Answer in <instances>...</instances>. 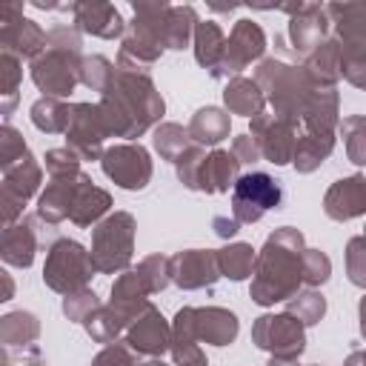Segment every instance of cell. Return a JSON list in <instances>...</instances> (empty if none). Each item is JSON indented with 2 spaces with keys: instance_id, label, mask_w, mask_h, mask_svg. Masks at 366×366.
Listing matches in <instances>:
<instances>
[{
  "instance_id": "6da1fadb",
  "label": "cell",
  "mask_w": 366,
  "mask_h": 366,
  "mask_svg": "<svg viewBox=\"0 0 366 366\" xmlns=\"http://www.w3.org/2000/svg\"><path fill=\"white\" fill-rule=\"evenodd\" d=\"M106 126L112 137H126V143H134L140 134H146L154 123L160 126V117L166 114V103L152 80V74L117 69L109 89L97 100Z\"/></svg>"
},
{
  "instance_id": "7a4b0ae2",
  "label": "cell",
  "mask_w": 366,
  "mask_h": 366,
  "mask_svg": "<svg viewBox=\"0 0 366 366\" xmlns=\"http://www.w3.org/2000/svg\"><path fill=\"white\" fill-rule=\"evenodd\" d=\"M303 254L306 240L295 226L274 229L257 252L249 297L257 306H274L295 297L303 286Z\"/></svg>"
},
{
  "instance_id": "3957f363",
  "label": "cell",
  "mask_w": 366,
  "mask_h": 366,
  "mask_svg": "<svg viewBox=\"0 0 366 366\" xmlns=\"http://www.w3.org/2000/svg\"><path fill=\"white\" fill-rule=\"evenodd\" d=\"M83 66V37L77 26H51L46 51L31 60V83L43 92V97H69L80 83Z\"/></svg>"
},
{
  "instance_id": "277c9868",
  "label": "cell",
  "mask_w": 366,
  "mask_h": 366,
  "mask_svg": "<svg viewBox=\"0 0 366 366\" xmlns=\"http://www.w3.org/2000/svg\"><path fill=\"white\" fill-rule=\"evenodd\" d=\"M172 3L166 0H134L132 3V23L126 26V34L120 40L117 51V69L149 74L152 66L163 54V31H166V14Z\"/></svg>"
},
{
  "instance_id": "5b68a950",
  "label": "cell",
  "mask_w": 366,
  "mask_h": 366,
  "mask_svg": "<svg viewBox=\"0 0 366 366\" xmlns=\"http://www.w3.org/2000/svg\"><path fill=\"white\" fill-rule=\"evenodd\" d=\"M254 80H257L266 103L272 106V114L295 120V123L303 120V112H306L312 94L317 92V86L309 80L306 69L295 66V63H286L283 57L260 60V66L254 71Z\"/></svg>"
},
{
  "instance_id": "8992f818",
  "label": "cell",
  "mask_w": 366,
  "mask_h": 366,
  "mask_svg": "<svg viewBox=\"0 0 366 366\" xmlns=\"http://www.w3.org/2000/svg\"><path fill=\"white\" fill-rule=\"evenodd\" d=\"M97 274L92 252L71 240V237H57L49 252H46V263H43V283L57 292V295H74L80 289H89L92 277Z\"/></svg>"
},
{
  "instance_id": "52a82bcc",
  "label": "cell",
  "mask_w": 366,
  "mask_h": 366,
  "mask_svg": "<svg viewBox=\"0 0 366 366\" xmlns=\"http://www.w3.org/2000/svg\"><path fill=\"white\" fill-rule=\"evenodd\" d=\"M137 223L129 212H112L92 229V260L97 274L129 272L134 257Z\"/></svg>"
},
{
  "instance_id": "ba28073f",
  "label": "cell",
  "mask_w": 366,
  "mask_h": 366,
  "mask_svg": "<svg viewBox=\"0 0 366 366\" xmlns=\"http://www.w3.org/2000/svg\"><path fill=\"white\" fill-rule=\"evenodd\" d=\"M252 343L272 357V366H292L306 352V326L289 315H260L252 323Z\"/></svg>"
},
{
  "instance_id": "9c48e42d",
  "label": "cell",
  "mask_w": 366,
  "mask_h": 366,
  "mask_svg": "<svg viewBox=\"0 0 366 366\" xmlns=\"http://www.w3.org/2000/svg\"><path fill=\"white\" fill-rule=\"evenodd\" d=\"M237 332V315L223 306H183L172 320V337H189L209 346H229Z\"/></svg>"
},
{
  "instance_id": "30bf717a",
  "label": "cell",
  "mask_w": 366,
  "mask_h": 366,
  "mask_svg": "<svg viewBox=\"0 0 366 366\" xmlns=\"http://www.w3.org/2000/svg\"><path fill=\"white\" fill-rule=\"evenodd\" d=\"M283 186L266 172L240 174L232 189V217L237 223H257L266 212L280 209Z\"/></svg>"
},
{
  "instance_id": "8fae6325",
  "label": "cell",
  "mask_w": 366,
  "mask_h": 366,
  "mask_svg": "<svg viewBox=\"0 0 366 366\" xmlns=\"http://www.w3.org/2000/svg\"><path fill=\"white\" fill-rule=\"evenodd\" d=\"M3 172V192H0V212H3V223L11 226L20 220L23 214V206L40 192V183H43V169L40 163L34 160L31 152H26L20 160L9 163L0 169Z\"/></svg>"
},
{
  "instance_id": "7c38bea8",
  "label": "cell",
  "mask_w": 366,
  "mask_h": 366,
  "mask_svg": "<svg viewBox=\"0 0 366 366\" xmlns=\"http://www.w3.org/2000/svg\"><path fill=\"white\" fill-rule=\"evenodd\" d=\"M100 166H103V174L126 192H143L152 183V172H154L152 154L140 143H117L106 149L100 157Z\"/></svg>"
},
{
  "instance_id": "4fadbf2b",
  "label": "cell",
  "mask_w": 366,
  "mask_h": 366,
  "mask_svg": "<svg viewBox=\"0 0 366 366\" xmlns=\"http://www.w3.org/2000/svg\"><path fill=\"white\" fill-rule=\"evenodd\" d=\"M49 31H43L31 17H23L20 3L0 6V51H9L20 60H37L46 51Z\"/></svg>"
},
{
  "instance_id": "5bb4252c",
  "label": "cell",
  "mask_w": 366,
  "mask_h": 366,
  "mask_svg": "<svg viewBox=\"0 0 366 366\" xmlns=\"http://www.w3.org/2000/svg\"><path fill=\"white\" fill-rule=\"evenodd\" d=\"M112 137L106 117L97 103H71V123L66 132V146L80 157V160H100L103 157V143Z\"/></svg>"
},
{
  "instance_id": "9a60e30c",
  "label": "cell",
  "mask_w": 366,
  "mask_h": 366,
  "mask_svg": "<svg viewBox=\"0 0 366 366\" xmlns=\"http://www.w3.org/2000/svg\"><path fill=\"white\" fill-rule=\"evenodd\" d=\"M297 126L295 120L277 117L272 112H260L257 117H252L249 123V134L257 140L263 160L274 163V166H286L295 160V149H297Z\"/></svg>"
},
{
  "instance_id": "2e32d148",
  "label": "cell",
  "mask_w": 366,
  "mask_h": 366,
  "mask_svg": "<svg viewBox=\"0 0 366 366\" xmlns=\"http://www.w3.org/2000/svg\"><path fill=\"white\" fill-rule=\"evenodd\" d=\"M280 11L289 14V40L292 51L309 57L326 37H329V14L323 3H292V6H277Z\"/></svg>"
},
{
  "instance_id": "e0dca14e",
  "label": "cell",
  "mask_w": 366,
  "mask_h": 366,
  "mask_svg": "<svg viewBox=\"0 0 366 366\" xmlns=\"http://www.w3.org/2000/svg\"><path fill=\"white\" fill-rule=\"evenodd\" d=\"M266 51V31L243 17L234 23L229 40H226V57H223V69H220V77H240L243 69H249L254 60H260Z\"/></svg>"
},
{
  "instance_id": "ac0fdd59",
  "label": "cell",
  "mask_w": 366,
  "mask_h": 366,
  "mask_svg": "<svg viewBox=\"0 0 366 366\" xmlns=\"http://www.w3.org/2000/svg\"><path fill=\"white\" fill-rule=\"evenodd\" d=\"M217 249H186L172 254V283L186 292L212 289L220 280Z\"/></svg>"
},
{
  "instance_id": "d6986e66",
  "label": "cell",
  "mask_w": 366,
  "mask_h": 366,
  "mask_svg": "<svg viewBox=\"0 0 366 366\" xmlns=\"http://www.w3.org/2000/svg\"><path fill=\"white\" fill-rule=\"evenodd\" d=\"M123 340L140 357H163L166 352H172V323L160 315L154 303H149V309L137 320H132Z\"/></svg>"
},
{
  "instance_id": "ffe728a7",
  "label": "cell",
  "mask_w": 366,
  "mask_h": 366,
  "mask_svg": "<svg viewBox=\"0 0 366 366\" xmlns=\"http://www.w3.org/2000/svg\"><path fill=\"white\" fill-rule=\"evenodd\" d=\"M71 17L83 34H92V37H100V40H114L126 34V20L120 17V11L106 3V0H80V3H71Z\"/></svg>"
},
{
  "instance_id": "44dd1931",
  "label": "cell",
  "mask_w": 366,
  "mask_h": 366,
  "mask_svg": "<svg viewBox=\"0 0 366 366\" xmlns=\"http://www.w3.org/2000/svg\"><path fill=\"white\" fill-rule=\"evenodd\" d=\"M326 217L346 223L366 214V174H349L335 180L323 194Z\"/></svg>"
},
{
  "instance_id": "7402d4cb",
  "label": "cell",
  "mask_w": 366,
  "mask_h": 366,
  "mask_svg": "<svg viewBox=\"0 0 366 366\" xmlns=\"http://www.w3.org/2000/svg\"><path fill=\"white\" fill-rule=\"evenodd\" d=\"M37 337H40V320L37 315L17 309L6 312L0 317V343H3V363H9L11 355H31L37 357Z\"/></svg>"
},
{
  "instance_id": "603a6c76",
  "label": "cell",
  "mask_w": 366,
  "mask_h": 366,
  "mask_svg": "<svg viewBox=\"0 0 366 366\" xmlns=\"http://www.w3.org/2000/svg\"><path fill=\"white\" fill-rule=\"evenodd\" d=\"M43 246L40 240V232H37V223H34V214L11 223L3 229V237H0V257L3 263L9 266H17V269H29L34 263V254L37 249Z\"/></svg>"
},
{
  "instance_id": "cb8c5ba5",
  "label": "cell",
  "mask_w": 366,
  "mask_h": 366,
  "mask_svg": "<svg viewBox=\"0 0 366 366\" xmlns=\"http://www.w3.org/2000/svg\"><path fill=\"white\" fill-rule=\"evenodd\" d=\"M112 209V194L100 186H94V180L83 172L80 180H77V189H74V200H71V209H69V220L80 229L86 226H97Z\"/></svg>"
},
{
  "instance_id": "d4e9b609",
  "label": "cell",
  "mask_w": 366,
  "mask_h": 366,
  "mask_svg": "<svg viewBox=\"0 0 366 366\" xmlns=\"http://www.w3.org/2000/svg\"><path fill=\"white\" fill-rule=\"evenodd\" d=\"M83 172L77 174H60V177H49L46 189L40 192L37 197V217L57 226L63 220H69V209H71V200H74V189H77V180H80Z\"/></svg>"
},
{
  "instance_id": "484cf974",
  "label": "cell",
  "mask_w": 366,
  "mask_h": 366,
  "mask_svg": "<svg viewBox=\"0 0 366 366\" xmlns=\"http://www.w3.org/2000/svg\"><path fill=\"white\" fill-rule=\"evenodd\" d=\"M240 177V163L232 152L226 149H214L206 154L203 166H200V177H197V192L206 194H223L229 189H234Z\"/></svg>"
},
{
  "instance_id": "4316f807",
  "label": "cell",
  "mask_w": 366,
  "mask_h": 366,
  "mask_svg": "<svg viewBox=\"0 0 366 366\" xmlns=\"http://www.w3.org/2000/svg\"><path fill=\"white\" fill-rule=\"evenodd\" d=\"M192 49H194V60L214 80H220V69H223V57H226V34H223V29L214 20H200L194 26Z\"/></svg>"
},
{
  "instance_id": "83f0119b",
  "label": "cell",
  "mask_w": 366,
  "mask_h": 366,
  "mask_svg": "<svg viewBox=\"0 0 366 366\" xmlns=\"http://www.w3.org/2000/svg\"><path fill=\"white\" fill-rule=\"evenodd\" d=\"M152 295L146 292V286L140 283V277H137V272L134 269H129V272H120V277L112 283V297H109V306L112 309H117L126 320H129V326H132V320H137L146 309H149V300Z\"/></svg>"
},
{
  "instance_id": "f1b7e54d",
  "label": "cell",
  "mask_w": 366,
  "mask_h": 366,
  "mask_svg": "<svg viewBox=\"0 0 366 366\" xmlns=\"http://www.w3.org/2000/svg\"><path fill=\"white\" fill-rule=\"evenodd\" d=\"M340 94L337 89H317L303 112V132H317V134H335L340 126Z\"/></svg>"
},
{
  "instance_id": "f546056e",
  "label": "cell",
  "mask_w": 366,
  "mask_h": 366,
  "mask_svg": "<svg viewBox=\"0 0 366 366\" xmlns=\"http://www.w3.org/2000/svg\"><path fill=\"white\" fill-rule=\"evenodd\" d=\"M303 69L317 89H335L340 80V43H337V37H326L303 60Z\"/></svg>"
},
{
  "instance_id": "4dcf8cb0",
  "label": "cell",
  "mask_w": 366,
  "mask_h": 366,
  "mask_svg": "<svg viewBox=\"0 0 366 366\" xmlns=\"http://www.w3.org/2000/svg\"><path fill=\"white\" fill-rule=\"evenodd\" d=\"M326 14H329L337 43H366V0L326 3Z\"/></svg>"
},
{
  "instance_id": "1f68e13d",
  "label": "cell",
  "mask_w": 366,
  "mask_h": 366,
  "mask_svg": "<svg viewBox=\"0 0 366 366\" xmlns=\"http://www.w3.org/2000/svg\"><path fill=\"white\" fill-rule=\"evenodd\" d=\"M186 129H189L192 140L206 149V146H217V143H223V140L229 137V132H232V117H229V112L220 109V106H203V109H197V112L192 114V120H189Z\"/></svg>"
},
{
  "instance_id": "d6a6232c",
  "label": "cell",
  "mask_w": 366,
  "mask_h": 366,
  "mask_svg": "<svg viewBox=\"0 0 366 366\" xmlns=\"http://www.w3.org/2000/svg\"><path fill=\"white\" fill-rule=\"evenodd\" d=\"M223 103H226V112L229 114H240V117H257L266 106V97L257 86V80L252 77H232L223 89Z\"/></svg>"
},
{
  "instance_id": "836d02e7",
  "label": "cell",
  "mask_w": 366,
  "mask_h": 366,
  "mask_svg": "<svg viewBox=\"0 0 366 366\" xmlns=\"http://www.w3.org/2000/svg\"><path fill=\"white\" fill-rule=\"evenodd\" d=\"M335 134H317V132H303L297 137V149H295V172L297 174H312L315 169H320L329 154L335 152Z\"/></svg>"
},
{
  "instance_id": "e575fe53",
  "label": "cell",
  "mask_w": 366,
  "mask_h": 366,
  "mask_svg": "<svg viewBox=\"0 0 366 366\" xmlns=\"http://www.w3.org/2000/svg\"><path fill=\"white\" fill-rule=\"evenodd\" d=\"M29 117H31L34 129H40L46 134H66L69 123H71V106L57 97H40L31 103Z\"/></svg>"
},
{
  "instance_id": "d590c367",
  "label": "cell",
  "mask_w": 366,
  "mask_h": 366,
  "mask_svg": "<svg viewBox=\"0 0 366 366\" xmlns=\"http://www.w3.org/2000/svg\"><path fill=\"white\" fill-rule=\"evenodd\" d=\"M197 11L194 6H172L166 14V31H163V46L172 51H183L192 37H194V26H197Z\"/></svg>"
},
{
  "instance_id": "8d00e7d4",
  "label": "cell",
  "mask_w": 366,
  "mask_h": 366,
  "mask_svg": "<svg viewBox=\"0 0 366 366\" xmlns=\"http://www.w3.org/2000/svg\"><path fill=\"white\" fill-rule=\"evenodd\" d=\"M254 260H257V252L252 249V243H229L223 249H217V263H220V274L240 283L246 277H252L254 272Z\"/></svg>"
},
{
  "instance_id": "74e56055",
  "label": "cell",
  "mask_w": 366,
  "mask_h": 366,
  "mask_svg": "<svg viewBox=\"0 0 366 366\" xmlns=\"http://www.w3.org/2000/svg\"><path fill=\"white\" fill-rule=\"evenodd\" d=\"M20 80H23V69H20V57L0 51V114L9 123V114L14 112L17 100H20Z\"/></svg>"
},
{
  "instance_id": "f35d334b",
  "label": "cell",
  "mask_w": 366,
  "mask_h": 366,
  "mask_svg": "<svg viewBox=\"0 0 366 366\" xmlns=\"http://www.w3.org/2000/svg\"><path fill=\"white\" fill-rule=\"evenodd\" d=\"M152 146H154V152L160 154V160L174 163L186 149H192V146H194V140H192L189 129H183L180 123H172V120H169V123L154 126Z\"/></svg>"
},
{
  "instance_id": "ab89813d",
  "label": "cell",
  "mask_w": 366,
  "mask_h": 366,
  "mask_svg": "<svg viewBox=\"0 0 366 366\" xmlns=\"http://www.w3.org/2000/svg\"><path fill=\"white\" fill-rule=\"evenodd\" d=\"M86 332H89V337L94 340V343H114L120 335H126V329H129V320L117 312V309H112L109 303H103L86 323Z\"/></svg>"
},
{
  "instance_id": "60d3db41",
  "label": "cell",
  "mask_w": 366,
  "mask_h": 366,
  "mask_svg": "<svg viewBox=\"0 0 366 366\" xmlns=\"http://www.w3.org/2000/svg\"><path fill=\"white\" fill-rule=\"evenodd\" d=\"M343 146H346V157L355 166H366V114H346L337 126Z\"/></svg>"
},
{
  "instance_id": "b9f144b4",
  "label": "cell",
  "mask_w": 366,
  "mask_h": 366,
  "mask_svg": "<svg viewBox=\"0 0 366 366\" xmlns=\"http://www.w3.org/2000/svg\"><path fill=\"white\" fill-rule=\"evenodd\" d=\"M134 272H137L140 283L146 286V292L149 295H157V292H163L172 283V257H166V254H149V257H143L137 263Z\"/></svg>"
},
{
  "instance_id": "7bdbcfd3",
  "label": "cell",
  "mask_w": 366,
  "mask_h": 366,
  "mask_svg": "<svg viewBox=\"0 0 366 366\" xmlns=\"http://www.w3.org/2000/svg\"><path fill=\"white\" fill-rule=\"evenodd\" d=\"M286 312L295 315L303 326H315V323H320L323 315H326V297H323L317 289L297 292L295 297L286 300Z\"/></svg>"
},
{
  "instance_id": "ee69618b",
  "label": "cell",
  "mask_w": 366,
  "mask_h": 366,
  "mask_svg": "<svg viewBox=\"0 0 366 366\" xmlns=\"http://www.w3.org/2000/svg\"><path fill=\"white\" fill-rule=\"evenodd\" d=\"M114 71H117V66H112L109 57H103V54H86L83 57V66H80V83L86 89L103 94L109 89Z\"/></svg>"
},
{
  "instance_id": "f6af8a7d",
  "label": "cell",
  "mask_w": 366,
  "mask_h": 366,
  "mask_svg": "<svg viewBox=\"0 0 366 366\" xmlns=\"http://www.w3.org/2000/svg\"><path fill=\"white\" fill-rule=\"evenodd\" d=\"M340 77L366 89V43H340Z\"/></svg>"
},
{
  "instance_id": "bcb514c9",
  "label": "cell",
  "mask_w": 366,
  "mask_h": 366,
  "mask_svg": "<svg viewBox=\"0 0 366 366\" xmlns=\"http://www.w3.org/2000/svg\"><path fill=\"white\" fill-rule=\"evenodd\" d=\"M346 277L352 286L366 289V234H355L346 243Z\"/></svg>"
},
{
  "instance_id": "7dc6e473",
  "label": "cell",
  "mask_w": 366,
  "mask_h": 366,
  "mask_svg": "<svg viewBox=\"0 0 366 366\" xmlns=\"http://www.w3.org/2000/svg\"><path fill=\"white\" fill-rule=\"evenodd\" d=\"M100 306H103V303H100V297H97L92 289H80V292L63 297V315H66L71 323H86Z\"/></svg>"
},
{
  "instance_id": "c3c4849f",
  "label": "cell",
  "mask_w": 366,
  "mask_h": 366,
  "mask_svg": "<svg viewBox=\"0 0 366 366\" xmlns=\"http://www.w3.org/2000/svg\"><path fill=\"white\" fill-rule=\"evenodd\" d=\"M203 160H206V149L203 146H192V149H186L177 160H174V172H177V180L186 186V189H192V192H197V177H200V166H203Z\"/></svg>"
},
{
  "instance_id": "681fc988",
  "label": "cell",
  "mask_w": 366,
  "mask_h": 366,
  "mask_svg": "<svg viewBox=\"0 0 366 366\" xmlns=\"http://www.w3.org/2000/svg\"><path fill=\"white\" fill-rule=\"evenodd\" d=\"M332 277V260L320 249H306L303 254V286L317 289Z\"/></svg>"
},
{
  "instance_id": "f907efd6",
  "label": "cell",
  "mask_w": 366,
  "mask_h": 366,
  "mask_svg": "<svg viewBox=\"0 0 366 366\" xmlns=\"http://www.w3.org/2000/svg\"><path fill=\"white\" fill-rule=\"evenodd\" d=\"M80 157L69 149V146H60V149H49L46 157H43V166L49 172V177H60V174H77L80 172Z\"/></svg>"
},
{
  "instance_id": "816d5d0a",
  "label": "cell",
  "mask_w": 366,
  "mask_h": 366,
  "mask_svg": "<svg viewBox=\"0 0 366 366\" xmlns=\"http://www.w3.org/2000/svg\"><path fill=\"white\" fill-rule=\"evenodd\" d=\"M26 152H29V146H26L23 134L11 123H3L0 126V169L14 163V160H20Z\"/></svg>"
},
{
  "instance_id": "f5cc1de1",
  "label": "cell",
  "mask_w": 366,
  "mask_h": 366,
  "mask_svg": "<svg viewBox=\"0 0 366 366\" xmlns=\"http://www.w3.org/2000/svg\"><path fill=\"white\" fill-rule=\"evenodd\" d=\"M92 366H140V360L134 357V352L129 349L126 340H114V343L103 346V349L94 355Z\"/></svg>"
},
{
  "instance_id": "db71d44e",
  "label": "cell",
  "mask_w": 366,
  "mask_h": 366,
  "mask_svg": "<svg viewBox=\"0 0 366 366\" xmlns=\"http://www.w3.org/2000/svg\"><path fill=\"white\" fill-rule=\"evenodd\" d=\"M172 360L174 366H209L206 352L189 337H172Z\"/></svg>"
},
{
  "instance_id": "11a10c76",
  "label": "cell",
  "mask_w": 366,
  "mask_h": 366,
  "mask_svg": "<svg viewBox=\"0 0 366 366\" xmlns=\"http://www.w3.org/2000/svg\"><path fill=\"white\" fill-rule=\"evenodd\" d=\"M232 154L237 157L240 166H243V163H257V160L263 157L257 140H254L249 132H243V134H237V137L232 140Z\"/></svg>"
},
{
  "instance_id": "9f6ffc18",
  "label": "cell",
  "mask_w": 366,
  "mask_h": 366,
  "mask_svg": "<svg viewBox=\"0 0 366 366\" xmlns=\"http://www.w3.org/2000/svg\"><path fill=\"white\" fill-rule=\"evenodd\" d=\"M212 229H214V234H217V237L229 240V237H234V234H237L240 223H237L234 217H226V214H214V217H212Z\"/></svg>"
},
{
  "instance_id": "6f0895ef",
  "label": "cell",
  "mask_w": 366,
  "mask_h": 366,
  "mask_svg": "<svg viewBox=\"0 0 366 366\" xmlns=\"http://www.w3.org/2000/svg\"><path fill=\"white\" fill-rule=\"evenodd\" d=\"M343 366H366V349H355V352L343 360Z\"/></svg>"
},
{
  "instance_id": "680465c9",
  "label": "cell",
  "mask_w": 366,
  "mask_h": 366,
  "mask_svg": "<svg viewBox=\"0 0 366 366\" xmlns=\"http://www.w3.org/2000/svg\"><path fill=\"white\" fill-rule=\"evenodd\" d=\"M357 320H360V335H363V340H366V295H363L360 303H357Z\"/></svg>"
},
{
  "instance_id": "91938a15",
  "label": "cell",
  "mask_w": 366,
  "mask_h": 366,
  "mask_svg": "<svg viewBox=\"0 0 366 366\" xmlns=\"http://www.w3.org/2000/svg\"><path fill=\"white\" fill-rule=\"evenodd\" d=\"M3 280H6V295H3V300H9V297H11V280H9L6 272H3Z\"/></svg>"
},
{
  "instance_id": "94428289",
  "label": "cell",
  "mask_w": 366,
  "mask_h": 366,
  "mask_svg": "<svg viewBox=\"0 0 366 366\" xmlns=\"http://www.w3.org/2000/svg\"><path fill=\"white\" fill-rule=\"evenodd\" d=\"M23 366H46V360H40V357H31V360H23Z\"/></svg>"
},
{
  "instance_id": "6125c7cd",
  "label": "cell",
  "mask_w": 366,
  "mask_h": 366,
  "mask_svg": "<svg viewBox=\"0 0 366 366\" xmlns=\"http://www.w3.org/2000/svg\"><path fill=\"white\" fill-rule=\"evenodd\" d=\"M312 366H320V363H312Z\"/></svg>"
},
{
  "instance_id": "be15d7a7",
  "label": "cell",
  "mask_w": 366,
  "mask_h": 366,
  "mask_svg": "<svg viewBox=\"0 0 366 366\" xmlns=\"http://www.w3.org/2000/svg\"><path fill=\"white\" fill-rule=\"evenodd\" d=\"M266 366H272V363H266Z\"/></svg>"
},
{
  "instance_id": "e7e4bbea",
  "label": "cell",
  "mask_w": 366,
  "mask_h": 366,
  "mask_svg": "<svg viewBox=\"0 0 366 366\" xmlns=\"http://www.w3.org/2000/svg\"><path fill=\"white\" fill-rule=\"evenodd\" d=\"M363 229H366V226H363ZM363 234H366V232H363Z\"/></svg>"
}]
</instances>
